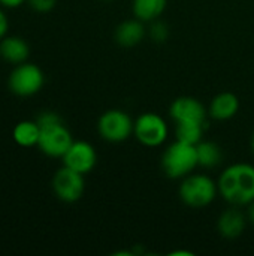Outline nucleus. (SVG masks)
Returning a JSON list of instances; mask_svg holds the SVG:
<instances>
[{
  "instance_id": "nucleus-1",
  "label": "nucleus",
  "mask_w": 254,
  "mask_h": 256,
  "mask_svg": "<svg viewBox=\"0 0 254 256\" xmlns=\"http://www.w3.org/2000/svg\"><path fill=\"white\" fill-rule=\"evenodd\" d=\"M219 195L231 206L247 207L254 201V165L238 162L223 170L217 180Z\"/></svg>"
},
{
  "instance_id": "nucleus-2",
  "label": "nucleus",
  "mask_w": 254,
  "mask_h": 256,
  "mask_svg": "<svg viewBox=\"0 0 254 256\" xmlns=\"http://www.w3.org/2000/svg\"><path fill=\"white\" fill-rule=\"evenodd\" d=\"M219 195L217 182H214L207 174L192 172L181 178L178 188V196L184 206L190 208H205L214 202Z\"/></svg>"
},
{
  "instance_id": "nucleus-3",
  "label": "nucleus",
  "mask_w": 254,
  "mask_h": 256,
  "mask_svg": "<svg viewBox=\"0 0 254 256\" xmlns=\"http://www.w3.org/2000/svg\"><path fill=\"white\" fill-rule=\"evenodd\" d=\"M160 165H162V171L168 178L181 180L187 177L199 166L196 146L186 144L175 140L172 144H169L165 148Z\"/></svg>"
},
{
  "instance_id": "nucleus-4",
  "label": "nucleus",
  "mask_w": 254,
  "mask_h": 256,
  "mask_svg": "<svg viewBox=\"0 0 254 256\" xmlns=\"http://www.w3.org/2000/svg\"><path fill=\"white\" fill-rule=\"evenodd\" d=\"M135 122L123 110H108L97 120V132L100 138L111 144L127 141L133 135Z\"/></svg>"
},
{
  "instance_id": "nucleus-5",
  "label": "nucleus",
  "mask_w": 254,
  "mask_h": 256,
  "mask_svg": "<svg viewBox=\"0 0 254 256\" xmlns=\"http://www.w3.org/2000/svg\"><path fill=\"white\" fill-rule=\"evenodd\" d=\"M43 84H45V75L42 69L37 64L28 62L15 64V68L12 69L7 78L9 90L19 98H28L39 93Z\"/></svg>"
},
{
  "instance_id": "nucleus-6",
  "label": "nucleus",
  "mask_w": 254,
  "mask_h": 256,
  "mask_svg": "<svg viewBox=\"0 0 254 256\" xmlns=\"http://www.w3.org/2000/svg\"><path fill=\"white\" fill-rule=\"evenodd\" d=\"M168 135L169 128L166 120L156 112H144L135 120L133 136L144 147H160L166 142Z\"/></svg>"
},
{
  "instance_id": "nucleus-7",
  "label": "nucleus",
  "mask_w": 254,
  "mask_h": 256,
  "mask_svg": "<svg viewBox=\"0 0 254 256\" xmlns=\"http://www.w3.org/2000/svg\"><path fill=\"white\" fill-rule=\"evenodd\" d=\"M37 147L48 158H63L70 144L73 142L70 130L63 124V120L42 124Z\"/></svg>"
},
{
  "instance_id": "nucleus-8",
  "label": "nucleus",
  "mask_w": 254,
  "mask_h": 256,
  "mask_svg": "<svg viewBox=\"0 0 254 256\" xmlns=\"http://www.w3.org/2000/svg\"><path fill=\"white\" fill-rule=\"evenodd\" d=\"M52 190L63 202L72 204L79 201L85 190L84 174H79L63 165L52 177Z\"/></svg>"
},
{
  "instance_id": "nucleus-9",
  "label": "nucleus",
  "mask_w": 254,
  "mask_h": 256,
  "mask_svg": "<svg viewBox=\"0 0 254 256\" xmlns=\"http://www.w3.org/2000/svg\"><path fill=\"white\" fill-rule=\"evenodd\" d=\"M169 116L174 123H201L207 124L208 110L205 105L192 96H180L169 106Z\"/></svg>"
},
{
  "instance_id": "nucleus-10",
  "label": "nucleus",
  "mask_w": 254,
  "mask_h": 256,
  "mask_svg": "<svg viewBox=\"0 0 254 256\" xmlns=\"http://www.w3.org/2000/svg\"><path fill=\"white\" fill-rule=\"evenodd\" d=\"M61 160L64 166L87 176L97 164V153L88 141H73Z\"/></svg>"
},
{
  "instance_id": "nucleus-11",
  "label": "nucleus",
  "mask_w": 254,
  "mask_h": 256,
  "mask_svg": "<svg viewBox=\"0 0 254 256\" xmlns=\"http://www.w3.org/2000/svg\"><path fill=\"white\" fill-rule=\"evenodd\" d=\"M247 225V216L240 210V207L232 206L231 208L225 210L219 220H217V231L223 238L235 240L243 236Z\"/></svg>"
},
{
  "instance_id": "nucleus-12",
  "label": "nucleus",
  "mask_w": 254,
  "mask_h": 256,
  "mask_svg": "<svg viewBox=\"0 0 254 256\" xmlns=\"http://www.w3.org/2000/svg\"><path fill=\"white\" fill-rule=\"evenodd\" d=\"M147 34L148 33L145 28V22H142L141 20H138L135 16L120 22L114 32L115 42L124 48H132V46L139 45Z\"/></svg>"
},
{
  "instance_id": "nucleus-13",
  "label": "nucleus",
  "mask_w": 254,
  "mask_h": 256,
  "mask_svg": "<svg viewBox=\"0 0 254 256\" xmlns=\"http://www.w3.org/2000/svg\"><path fill=\"white\" fill-rule=\"evenodd\" d=\"M238 111H240V99L237 94L231 92H223L214 96L208 108L210 117L217 122H228L234 118L238 114Z\"/></svg>"
},
{
  "instance_id": "nucleus-14",
  "label": "nucleus",
  "mask_w": 254,
  "mask_h": 256,
  "mask_svg": "<svg viewBox=\"0 0 254 256\" xmlns=\"http://www.w3.org/2000/svg\"><path fill=\"white\" fill-rule=\"evenodd\" d=\"M30 54L28 44L19 36H4L0 40V57L12 64L27 62Z\"/></svg>"
},
{
  "instance_id": "nucleus-15",
  "label": "nucleus",
  "mask_w": 254,
  "mask_h": 256,
  "mask_svg": "<svg viewBox=\"0 0 254 256\" xmlns=\"http://www.w3.org/2000/svg\"><path fill=\"white\" fill-rule=\"evenodd\" d=\"M168 0H132L133 16L142 22H151L159 20L166 10Z\"/></svg>"
},
{
  "instance_id": "nucleus-16",
  "label": "nucleus",
  "mask_w": 254,
  "mask_h": 256,
  "mask_svg": "<svg viewBox=\"0 0 254 256\" xmlns=\"http://www.w3.org/2000/svg\"><path fill=\"white\" fill-rule=\"evenodd\" d=\"M39 136H40V128H39L37 122H31V120H22V122L16 123L12 130L13 141L18 146L27 147V148L37 146Z\"/></svg>"
},
{
  "instance_id": "nucleus-17",
  "label": "nucleus",
  "mask_w": 254,
  "mask_h": 256,
  "mask_svg": "<svg viewBox=\"0 0 254 256\" xmlns=\"http://www.w3.org/2000/svg\"><path fill=\"white\" fill-rule=\"evenodd\" d=\"M196 153H198L199 166L205 168V170L216 168L217 165H220V162L223 159L222 148L214 141H204L202 140L201 142L196 144Z\"/></svg>"
},
{
  "instance_id": "nucleus-18",
  "label": "nucleus",
  "mask_w": 254,
  "mask_h": 256,
  "mask_svg": "<svg viewBox=\"0 0 254 256\" xmlns=\"http://www.w3.org/2000/svg\"><path fill=\"white\" fill-rule=\"evenodd\" d=\"M205 124L201 123H175V140L196 146L202 141Z\"/></svg>"
},
{
  "instance_id": "nucleus-19",
  "label": "nucleus",
  "mask_w": 254,
  "mask_h": 256,
  "mask_svg": "<svg viewBox=\"0 0 254 256\" xmlns=\"http://www.w3.org/2000/svg\"><path fill=\"white\" fill-rule=\"evenodd\" d=\"M148 36L154 40V42H165L168 38H169V27L166 22L160 21V20H156V21H151L150 22V27L147 30Z\"/></svg>"
},
{
  "instance_id": "nucleus-20",
  "label": "nucleus",
  "mask_w": 254,
  "mask_h": 256,
  "mask_svg": "<svg viewBox=\"0 0 254 256\" xmlns=\"http://www.w3.org/2000/svg\"><path fill=\"white\" fill-rule=\"evenodd\" d=\"M27 3L30 4V8L33 10H36L39 14H46L55 8L57 0H27Z\"/></svg>"
},
{
  "instance_id": "nucleus-21",
  "label": "nucleus",
  "mask_w": 254,
  "mask_h": 256,
  "mask_svg": "<svg viewBox=\"0 0 254 256\" xmlns=\"http://www.w3.org/2000/svg\"><path fill=\"white\" fill-rule=\"evenodd\" d=\"M7 30H9V20L4 14V10L0 8V40L7 36Z\"/></svg>"
},
{
  "instance_id": "nucleus-22",
  "label": "nucleus",
  "mask_w": 254,
  "mask_h": 256,
  "mask_svg": "<svg viewBox=\"0 0 254 256\" xmlns=\"http://www.w3.org/2000/svg\"><path fill=\"white\" fill-rule=\"evenodd\" d=\"M27 0H0V6L6 9H16Z\"/></svg>"
},
{
  "instance_id": "nucleus-23",
  "label": "nucleus",
  "mask_w": 254,
  "mask_h": 256,
  "mask_svg": "<svg viewBox=\"0 0 254 256\" xmlns=\"http://www.w3.org/2000/svg\"><path fill=\"white\" fill-rule=\"evenodd\" d=\"M246 216H247V220L254 225V201L252 204H249L247 206V212H246Z\"/></svg>"
},
{
  "instance_id": "nucleus-24",
  "label": "nucleus",
  "mask_w": 254,
  "mask_h": 256,
  "mask_svg": "<svg viewBox=\"0 0 254 256\" xmlns=\"http://www.w3.org/2000/svg\"><path fill=\"white\" fill-rule=\"evenodd\" d=\"M250 147H252V152H253L254 154V132L253 135H252V140H250Z\"/></svg>"
},
{
  "instance_id": "nucleus-25",
  "label": "nucleus",
  "mask_w": 254,
  "mask_h": 256,
  "mask_svg": "<svg viewBox=\"0 0 254 256\" xmlns=\"http://www.w3.org/2000/svg\"><path fill=\"white\" fill-rule=\"evenodd\" d=\"M103 2H112V0H103Z\"/></svg>"
}]
</instances>
